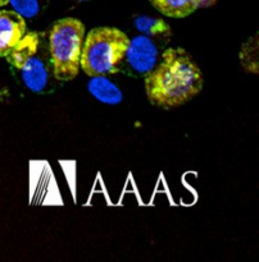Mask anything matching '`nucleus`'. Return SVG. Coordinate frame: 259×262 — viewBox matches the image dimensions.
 Wrapping results in <instances>:
<instances>
[{
	"mask_svg": "<svg viewBox=\"0 0 259 262\" xmlns=\"http://www.w3.org/2000/svg\"><path fill=\"white\" fill-rule=\"evenodd\" d=\"M151 5L163 15L171 18H185L196 10L194 0H154Z\"/></svg>",
	"mask_w": 259,
	"mask_h": 262,
	"instance_id": "9",
	"label": "nucleus"
},
{
	"mask_svg": "<svg viewBox=\"0 0 259 262\" xmlns=\"http://www.w3.org/2000/svg\"><path fill=\"white\" fill-rule=\"evenodd\" d=\"M130 37L117 27H95L85 36L79 68L89 77L112 76L125 60Z\"/></svg>",
	"mask_w": 259,
	"mask_h": 262,
	"instance_id": "2",
	"label": "nucleus"
},
{
	"mask_svg": "<svg viewBox=\"0 0 259 262\" xmlns=\"http://www.w3.org/2000/svg\"><path fill=\"white\" fill-rule=\"evenodd\" d=\"M7 60L19 73L21 79L30 91L41 94L48 89L50 58L46 59L37 32L26 33L22 41L7 56Z\"/></svg>",
	"mask_w": 259,
	"mask_h": 262,
	"instance_id": "4",
	"label": "nucleus"
},
{
	"mask_svg": "<svg viewBox=\"0 0 259 262\" xmlns=\"http://www.w3.org/2000/svg\"><path fill=\"white\" fill-rule=\"evenodd\" d=\"M76 2H85V0H76Z\"/></svg>",
	"mask_w": 259,
	"mask_h": 262,
	"instance_id": "13",
	"label": "nucleus"
},
{
	"mask_svg": "<svg viewBox=\"0 0 259 262\" xmlns=\"http://www.w3.org/2000/svg\"><path fill=\"white\" fill-rule=\"evenodd\" d=\"M27 33L26 20L14 10H0V58H7Z\"/></svg>",
	"mask_w": 259,
	"mask_h": 262,
	"instance_id": "6",
	"label": "nucleus"
},
{
	"mask_svg": "<svg viewBox=\"0 0 259 262\" xmlns=\"http://www.w3.org/2000/svg\"><path fill=\"white\" fill-rule=\"evenodd\" d=\"M217 0H194V4L196 9H200V8H209L212 5L215 4Z\"/></svg>",
	"mask_w": 259,
	"mask_h": 262,
	"instance_id": "11",
	"label": "nucleus"
},
{
	"mask_svg": "<svg viewBox=\"0 0 259 262\" xmlns=\"http://www.w3.org/2000/svg\"><path fill=\"white\" fill-rule=\"evenodd\" d=\"M84 38L85 26L77 18H62L51 26L48 51L51 72L58 81L68 82L77 77Z\"/></svg>",
	"mask_w": 259,
	"mask_h": 262,
	"instance_id": "3",
	"label": "nucleus"
},
{
	"mask_svg": "<svg viewBox=\"0 0 259 262\" xmlns=\"http://www.w3.org/2000/svg\"><path fill=\"white\" fill-rule=\"evenodd\" d=\"M125 59L133 71L146 74L155 67L159 59V45L145 35L130 40Z\"/></svg>",
	"mask_w": 259,
	"mask_h": 262,
	"instance_id": "5",
	"label": "nucleus"
},
{
	"mask_svg": "<svg viewBox=\"0 0 259 262\" xmlns=\"http://www.w3.org/2000/svg\"><path fill=\"white\" fill-rule=\"evenodd\" d=\"M149 2H150V3H153V2H154V0H149Z\"/></svg>",
	"mask_w": 259,
	"mask_h": 262,
	"instance_id": "14",
	"label": "nucleus"
},
{
	"mask_svg": "<svg viewBox=\"0 0 259 262\" xmlns=\"http://www.w3.org/2000/svg\"><path fill=\"white\" fill-rule=\"evenodd\" d=\"M89 92L103 104L117 105L122 101L123 95L121 90L107 77H91L87 84Z\"/></svg>",
	"mask_w": 259,
	"mask_h": 262,
	"instance_id": "7",
	"label": "nucleus"
},
{
	"mask_svg": "<svg viewBox=\"0 0 259 262\" xmlns=\"http://www.w3.org/2000/svg\"><path fill=\"white\" fill-rule=\"evenodd\" d=\"M135 25L136 28L143 35L150 37L159 46L166 45L172 36V31L169 26L163 19H159V18L137 17L135 20Z\"/></svg>",
	"mask_w": 259,
	"mask_h": 262,
	"instance_id": "8",
	"label": "nucleus"
},
{
	"mask_svg": "<svg viewBox=\"0 0 259 262\" xmlns=\"http://www.w3.org/2000/svg\"><path fill=\"white\" fill-rule=\"evenodd\" d=\"M204 78L199 66L182 48L162 51L161 60L145 74V92L151 105L164 110L178 107L203 90Z\"/></svg>",
	"mask_w": 259,
	"mask_h": 262,
	"instance_id": "1",
	"label": "nucleus"
},
{
	"mask_svg": "<svg viewBox=\"0 0 259 262\" xmlns=\"http://www.w3.org/2000/svg\"><path fill=\"white\" fill-rule=\"evenodd\" d=\"M46 0H9L13 10L23 18H33L43 10Z\"/></svg>",
	"mask_w": 259,
	"mask_h": 262,
	"instance_id": "10",
	"label": "nucleus"
},
{
	"mask_svg": "<svg viewBox=\"0 0 259 262\" xmlns=\"http://www.w3.org/2000/svg\"><path fill=\"white\" fill-rule=\"evenodd\" d=\"M8 2H9V0H0V7H4V5H7Z\"/></svg>",
	"mask_w": 259,
	"mask_h": 262,
	"instance_id": "12",
	"label": "nucleus"
}]
</instances>
